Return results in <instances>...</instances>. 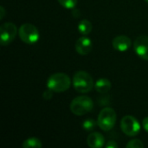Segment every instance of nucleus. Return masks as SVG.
Wrapping results in <instances>:
<instances>
[{
  "label": "nucleus",
  "instance_id": "nucleus-22",
  "mask_svg": "<svg viewBox=\"0 0 148 148\" xmlns=\"http://www.w3.org/2000/svg\"><path fill=\"white\" fill-rule=\"evenodd\" d=\"M145 1H146V2H147V3H148V0H145Z\"/></svg>",
  "mask_w": 148,
  "mask_h": 148
},
{
  "label": "nucleus",
  "instance_id": "nucleus-11",
  "mask_svg": "<svg viewBox=\"0 0 148 148\" xmlns=\"http://www.w3.org/2000/svg\"><path fill=\"white\" fill-rule=\"evenodd\" d=\"M87 144L91 148H101L105 144V138L101 133L95 132L88 136Z\"/></svg>",
  "mask_w": 148,
  "mask_h": 148
},
{
  "label": "nucleus",
  "instance_id": "nucleus-13",
  "mask_svg": "<svg viewBox=\"0 0 148 148\" xmlns=\"http://www.w3.org/2000/svg\"><path fill=\"white\" fill-rule=\"evenodd\" d=\"M77 29L82 35L87 36L92 31V23L90 21H88L87 19H83L79 22V23L77 25Z\"/></svg>",
  "mask_w": 148,
  "mask_h": 148
},
{
  "label": "nucleus",
  "instance_id": "nucleus-12",
  "mask_svg": "<svg viewBox=\"0 0 148 148\" xmlns=\"http://www.w3.org/2000/svg\"><path fill=\"white\" fill-rule=\"evenodd\" d=\"M112 87L111 82L108 78H99L95 83V88L98 93L105 94L108 93Z\"/></svg>",
  "mask_w": 148,
  "mask_h": 148
},
{
  "label": "nucleus",
  "instance_id": "nucleus-7",
  "mask_svg": "<svg viewBox=\"0 0 148 148\" xmlns=\"http://www.w3.org/2000/svg\"><path fill=\"white\" fill-rule=\"evenodd\" d=\"M17 33H18V29H16V26L13 23L7 22L3 23L0 26L1 45L6 46L10 44L15 39Z\"/></svg>",
  "mask_w": 148,
  "mask_h": 148
},
{
  "label": "nucleus",
  "instance_id": "nucleus-18",
  "mask_svg": "<svg viewBox=\"0 0 148 148\" xmlns=\"http://www.w3.org/2000/svg\"><path fill=\"white\" fill-rule=\"evenodd\" d=\"M42 97L44 100L46 101H49L51 100V98L53 97V91L49 88H48L47 90H45L42 94Z\"/></svg>",
  "mask_w": 148,
  "mask_h": 148
},
{
  "label": "nucleus",
  "instance_id": "nucleus-4",
  "mask_svg": "<svg viewBox=\"0 0 148 148\" xmlns=\"http://www.w3.org/2000/svg\"><path fill=\"white\" fill-rule=\"evenodd\" d=\"M117 120V114L114 108H104L99 114L97 123L99 127L105 131H110L115 125Z\"/></svg>",
  "mask_w": 148,
  "mask_h": 148
},
{
  "label": "nucleus",
  "instance_id": "nucleus-6",
  "mask_svg": "<svg viewBox=\"0 0 148 148\" xmlns=\"http://www.w3.org/2000/svg\"><path fill=\"white\" fill-rule=\"evenodd\" d=\"M121 128L127 136H136L140 132V124L132 115H126L121 121Z\"/></svg>",
  "mask_w": 148,
  "mask_h": 148
},
{
  "label": "nucleus",
  "instance_id": "nucleus-2",
  "mask_svg": "<svg viewBox=\"0 0 148 148\" xmlns=\"http://www.w3.org/2000/svg\"><path fill=\"white\" fill-rule=\"evenodd\" d=\"M74 88L79 93H88L95 87L93 77L86 71H78L72 80Z\"/></svg>",
  "mask_w": 148,
  "mask_h": 148
},
{
  "label": "nucleus",
  "instance_id": "nucleus-14",
  "mask_svg": "<svg viewBox=\"0 0 148 148\" xmlns=\"http://www.w3.org/2000/svg\"><path fill=\"white\" fill-rule=\"evenodd\" d=\"M42 147V141L36 137H31L25 140L23 143V148H40Z\"/></svg>",
  "mask_w": 148,
  "mask_h": 148
},
{
  "label": "nucleus",
  "instance_id": "nucleus-10",
  "mask_svg": "<svg viewBox=\"0 0 148 148\" xmlns=\"http://www.w3.org/2000/svg\"><path fill=\"white\" fill-rule=\"evenodd\" d=\"M112 44L114 49L120 52H125V51H127L131 48L132 41L127 36L121 35V36H115L113 39Z\"/></svg>",
  "mask_w": 148,
  "mask_h": 148
},
{
  "label": "nucleus",
  "instance_id": "nucleus-8",
  "mask_svg": "<svg viewBox=\"0 0 148 148\" xmlns=\"http://www.w3.org/2000/svg\"><path fill=\"white\" fill-rule=\"evenodd\" d=\"M134 49L142 60L148 61V36H140L134 42Z\"/></svg>",
  "mask_w": 148,
  "mask_h": 148
},
{
  "label": "nucleus",
  "instance_id": "nucleus-9",
  "mask_svg": "<svg viewBox=\"0 0 148 148\" xmlns=\"http://www.w3.org/2000/svg\"><path fill=\"white\" fill-rule=\"evenodd\" d=\"M92 47H93V44H92L91 39L85 36L79 37L75 45V51L82 56H86L89 54L92 50Z\"/></svg>",
  "mask_w": 148,
  "mask_h": 148
},
{
  "label": "nucleus",
  "instance_id": "nucleus-20",
  "mask_svg": "<svg viewBox=\"0 0 148 148\" xmlns=\"http://www.w3.org/2000/svg\"><path fill=\"white\" fill-rule=\"evenodd\" d=\"M142 126H143V128L148 133V117H146V118L143 120V121H142Z\"/></svg>",
  "mask_w": 148,
  "mask_h": 148
},
{
  "label": "nucleus",
  "instance_id": "nucleus-19",
  "mask_svg": "<svg viewBox=\"0 0 148 148\" xmlns=\"http://www.w3.org/2000/svg\"><path fill=\"white\" fill-rule=\"evenodd\" d=\"M105 147L107 148H117L118 147V144L115 141H114V140H110V141H108L106 144Z\"/></svg>",
  "mask_w": 148,
  "mask_h": 148
},
{
  "label": "nucleus",
  "instance_id": "nucleus-16",
  "mask_svg": "<svg viewBox=\"0 0 148 148\" xmlns=\"http://www.w3.org/2000/svg\"><path fill=\"white\" fill-rule=\"evenodd\" d=\"M58 2L66 9H75L77 4V0H58Z\"/></svg>",
  "mask_w": 148,
  "mask_h": 148
},
{
  "label": "nucleus",
  "instance_id": "nucleus-5",
  "mask_svg": "<svg viewBox=\"0 0 148 148\" xmlns=\"http://www.w3.org/2000/svg\"><path fill=\"white\" fill-rule=\"evenodd\" d=\"M20 39L26 44H34L40 38L38 29L31 23H23L18 29Z\"/></svg>",
  "mask_w": 148,
  "mask_h": 148
},
{
  "label": "nucleus",
  "instance_id": "nucleus-1",
  "mask_svg": "<svg viewBox=\"0 0 148 148\" xmlns=\"http://www.w3.org/2000/svg\"><path fill=\"white\" fill-rule=\"evenodd\" d=\"M71 86V79L65 73H55L47 80V88L56 93L68 90Z\"/></svg>",
  "mask_w": 148,
  "mask_h": 148
},
{
  "label": "nucleus",
  "instance_id": "nucleus-3",
  "mask_svg": "<svg viewBox=\"0 0 148 148\" xmlns=\"http://www.w3.org/2000/svg\"><path fill=\"white\" fill-rule=\"evenodd\" d=\"M69 108L74 114L82 116L88 114L94 108V102L90 97L81 95L72 100Z\"/></svg>",
  "mask_w": 148,
  "mask_h": 148
},
{
  "label": "nucleus",
  "instance_id": "nucleus-17",
  "mask_svg": "<svg viewBox=\"0 0 148 148\" xmlns=\"http://www.w3.org/2000/svg\"><path fill=\"white\" fill-rule=\"evenodd\" d=\"M127 148H143L144 144L140 140H132L128 141V143L126 146Z\"/></svg>",
  "mask_w": 148,
  "mask_h": 148
},
{
  "label": "nucleus",
  "instance_id": "nucleus-15",
  "mask_svg": "<svg viewBox=\"0 0 148 148\" xmlns=\"http://www.w3.org/2000/svg\"><path fill=\"white\" fill-rule=\"evenodd\" d=\"M96 125H98V123L94 119H87L82 122V128L86 131H92Z\"/></svg>",
  "mask_w": 148,
  "mask_h": 148
},
{
  "label": "nucleus",
  "instance_id": "nucleus-21",
  "mask_svg": "<svg viewBox=\"0 0 148 148\" xmlns=\"http://www.w3.org/2000/svg\"><path fill=\"white\" fill-rule=\"evenodd\" d=\"M4 15H5V10L3 6H1L0 7V20H2L4 17Z\"/></svg>",
  "mask_w": 148,
  "mask_h": 148
}]
</instances>
